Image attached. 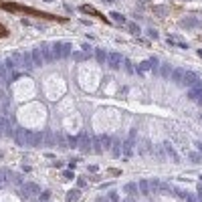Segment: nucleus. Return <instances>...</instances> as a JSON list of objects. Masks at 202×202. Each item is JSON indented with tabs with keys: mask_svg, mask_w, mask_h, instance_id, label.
Masks as SVG:
<instances>
[{
	"mask_svg": "<svg viewBox=\"0 0 202 202\" xmlns=\"http://www.w3.org/2000/svg\"><path fill=\"white\" fill-rule=\"evenodd\" d=\"M37 194H41L39 184H34V182H24L22 186H20V198H30V196H37Z\"/></svg>",
	"mask_w": 202,
	"mask_h": 202,
	"instance_id": "nucleus-1",
	"label": "nucleus"
},
{
	"mask_svg": "<svg viewBox=\"0 0 202 202\" xmlns=\"http://www.w3.org/2000/svg\"><path fill=\"white\" fill-rule=\"evenodd\" d=\"M53 55H55V59H67L71 55V45L69 43H55L53 45Z\"/></svg>",
	"mask_w": 202,
	"mask_h": 202,
	"instance_id": "nucleus-2",
	"label": "nucleus"
},
{
	"mask_svg": "<svg viewBox=\"0 0 202 202\" xmlns=\"http://www.w3.org/2000/svg\"><path fill=\"white\" fill-rule=\"evenodd\" d=\"M43 142H45V134H41V131H26V146L37 148V146H43Z\"/></svg>",
	"mask_w": 202,
	"mask_h": 202,
	"instance_id": "nucleus-3",
	"label": "nucleus"
},
{
	"mask_svg": "<svg viewBox=\"0 0 202 202\" xmlns=\"http://www.w3.org/2000/svg\"><path fill=\"white\" fill-rule=\"evenodd\" d=\"M77 148L81 150V154H89V152H93V140L89 138V134H81Z\"/></svg>",
	"mask_w": 202,
	"mask_h": 202,
	"instance_id": "nucleus-4",
	"label": "nucleus"
},
{
	"mask_svg": "<svg viewBox=\"0 0 202 202\" xmlns=\"http://www.w3.org/2000/svg\"><path fill=\"white\" fill-rule=\"evenodd\" d=\"M198 83H200V77H198L196 73H192V71H186V73H184L182 85H186V87H194V85H198Z\"/></svg>",
	"mask_w": 202,
	"mask_h": 202,
	"instance_id": "nucleus-5",
	"label": "nucleus"
},
{
	"mask_svg": "<svg viewBox=\"0 0 202 202\" xmlns=\"http://www.w3.org/2000/svg\"><path fill=\"white\" fill-rule=\"evenodd\" d=\"M41 53H43V57H45V63H51V61H55V55H53V47H49L47 43H43L41 45Z\"/></svg>",
	"mask_w": 202,
	"mask_h": 202,
	"instance_id": "nucleus-6",
	"label": "nucleus"
},
{
	"mask_svg": "<svg viewBox=\"0 0 202 202\" xmlns=\"http://www.w3.org/2000/svg\"><path fill=\"white\" fill-rule=\"evenodd\" d=\"M107 61H109V67H111V69H119L121 63H123V59H121L119 53H111L109 57H107Z\"/></svg>",
	"mask_w": 202,
	"mask_h": 202,
	"instance_id": "nucleus-7",
	"label": "nucleus"
},
{
	"mask_svg": "<svg viewBox=\"0 0 202 202\" xmlns=\"http://www.w3.org/2000/svg\"><path fill=\"white\" fill-rule=\"evenodd\" d=\"M162 146H164V150H166V154H168V158H172V162H176V164H178V162H180V156L176 154V150L172 148V144H170V142H164Z\"/></svg>",
	"mask_w": 202,
	"mask_h": 202,
	"instance_id": "nucleus-8",
	"label": "nucleus"
},
{
	"mask_svg": "<svg viewBox=\"0 0 202 202\" xmlns=\"http://www.w3.org/2000/svg\"><path fill=\"white\" fill-rule=\"evenodd\" d=\"M202 95V81L198 83V85H194L190 91H188V99H192V101H196L198 97Z\"/></svg>",
	"mask_w": 202,
	"mask_h": 202,
	"instance_id": "nucleus-9",
	"label": "nucleus"
},
{
	"mask_svg": "<svg viewBox=\"0 0 202 202\" xmlns=\"http://www.w3.org/2000/svg\"><path fill=\"white\" fill-rule=\"evenodd\" d=\"M33 63H34V67H41L45 63V57H43V53H41V49H33Z\"/></svg>",
	"mask_w": 202,
	"mask_h": 202,
	"instance_id": "nucleus-10",
	"label": "nucleus"
},
{
	"mask_svg": "<svg viewBox=\"0 0 202 202\" xmlns=\"http://www.w3.org/2000/svg\"><path fill=\"white\" fill-rule=\"evenodd\" d=\"M138 188H140V192L144 194V196H150V194H152V188H150V180H140V182H138Z\"/></svg>",
	"mask_w": 202,
	"mask_h": 202,
	"instance_id": "nucleus-11",
	"label": "nucleus"
},
{
	"mask_svg": "<svg viewBox=\"0 0 202 202\" xmlns=\"http://www.w3.org/2000/svg\"><path fill=\"white\" fill-rule=\"evenodd\" d=\"M184 69H172V81L178 83V85H182V79H184Z\"/></svg>",
	"mask_w": 202,
	"mask_h": 202,
	"instance_id": "nucleus-12",
	"label": "nucleus"
},
{
	"mask_svg": "<svg viewBox=\"0 0 202 202\" xmlns=\"http://www.w3.org/2000/svg\"><path fill=\"white\" fill-rule=\"evenodd\" d=\"M14 140L18 142V146H26V131L24 130H14Z\"/></svg>",
	"mask_w": 202,
	"mask_h": 202,
	"instance_id": "nucleus-13",
	"label": "nucleus"
},
{
	"mask_svg": "<svg viewBox=\"0 0 202 202\" xmlns=\"http://www.w3.org/2000/svg\"><path fill=\"white\" fill-rule=\"evenodd\" d=\"M180 26H186V29H194V26H198V18H194V16H188V18L180 20Z\"/></svg>",
	"mask_w": 202,
	"mask_h": 202,
	"instance_id": "nucleus-14",
	"label": "nucleus"
},
{
	"mask_svg": "<svg viewBox=\"0 0 202 202\" xmlns=\"http://www.w3.org/2000/svg\"><path fill=\"white\" fill-rule=\"evenodd\" d=\"M22 67L26 69V71H30V69L34 67V63H33V55H30V53H24V55H22Z\"/></svg>",
	"mask_w": 202,
	"mask_h": 202,
	"instance_id": "nucleus-15",
	"label": "nucleus"
},
{
	"mask_svg": "<svg viewBox=\"0 0 202 202\" xmlns=\"http://www.w3.org/2000/svg\"><path fill=\"white\" fill-rule=\"evenodd\" d=\"M123 154L125 156H131V152H134V140H131V138H127V140L123 142Z\"/></svg>",
	"mask_w": 202,
	"mask_h": 202,
	"instance_id": "nucleus-16",
	"label": "nucleus"
},
{
	"mask_svg": "<svg viewBox=\"0 0 202 202\" xmlns=\"http://www.w3.org/2000/svg\"><path fill=\"white\" fill-rule=\"evenodd\" d=\"M123 192H127V194H131V196H135V194H138V184H135V182L125 184V186H123Z\"/></svg>",
	"mask_w": 202,
	"mask_h": 202,
	"instance_id": "nucleus-17",
	"label": "nucleus"
},
{
	"mask_svg": "<svg viewBox=\"0 0 202 202\" xmlns=\"http://www.w3.org/2000/svg\"><path fill=\"white\" fill-rule=\"evenodd\" d=\"M79 196H81V192H79V190H69V192H67V202L79 200Z\"/></svg>",
	"mask_w": 202,
	"mask_h": 202,
	"instance_id": "nucleus-18",
	"label": "nucleus"
},
{
	"mask_svg": "<svg viewBox=\"0 0 202 202\" xmlns=\"http://www.w3.org/2000/svg\"><path fill=\"white\" fill-rule=\"evenodd\" d=\"M55 142H57V138H55L53 131H45V144H47V146H53Z\"/></svg>",
	"mask_w": 202,
	"mask_h": 202,
	"instance_id": "nucleus-19",
	"label": "nucleus"
},
{
	"mask_svg": "<svg viewBox=\"0 0 202 202\" xmlns=\"http://www.w3.org/2000/svg\"><path fill=\"white\" fill-rule=\"evenodd\" d=\"M111 154L115 156V158L121 156V142H113V146H111Z\"/></svg>",
	"mask_w": 202,
	"mask_h": 202,
	"instance_id": "nucleus-20",
	"label": "nucleus"
},
{
	"mask_svg": "<svg viewBox=\"0 0 202 202\" xmlns=\"http://www.w3.org/2000/svg\"><path fill=\"white\" fill-rule=\"evenodd\" d=\"M160 75H162L164 79H168L170 75H172V69H170V65H162V67H160Z\"/></svg>",
	"mask_w": 202,
	"mask_h": 202,
	"instance_id": "nucleus-21",
	"label": "nucleus"
},
{
	"mask_svg": "<svg viewBox=\"0 0 202 202\" xmlns=\"http://www.w3.org/2000/svg\"><path fill=\"white\" fill-rule=\"evenodd\" d=\"M93 152H95V154H101V152H103V146H101V138H95V140H93Z\"/></svg>",
	"mask_w": 202,
	"mask_h": 202,
	"instance_id": "nucleus-22",
	"label": "nucleus"
},
{
	"mask_svg": "<svg viewBox=\"0 0 202 202\" xmlns=\"http://www.w3.org/2000/svg\"><path fill=\"white\" fill-rule=\"evenodd\" d=\"M160 184H162V182H160L158 178L150 180V188H152V192H154V194H158V192H160Z\"/></svg>",
	"mask_w": 202,
	"mask_h": 202,
	"instance_id": "nucleus-23",
	"label": "nucleus"
},
{
	"mask_svg": "<svg viewBox=\"0 0 202 202\" xmlns=\"http://www.w3.org/2000/svg\"><path fill=\"white\" fill-rule=\"evenodd\" d=\"M95 57H97V61H99L101 65H103V63H105V59L109 57V55H105V51H101V49H97V51H95Z\"/></svg>",
	"mask_w": 202,
	"mask_h": 202,
	"instance_id": "nucleus-24",
	"label": "nucleus"
},
{
	"mask_svg": "<svg viewBox=\"0 0 202 202\" xmlns=\"http://www.w3.org/2000/svg\"><path fill=\"white\" fill-rule=\"evenodd\" d=\"M148 69H152V63H150V59H148V61H142V63H140L138 73H144V71H148Z\"/></svg>",
	"mask_w": 202,
	"mask_h": 202,
	"instance_id": "nucleus-25",
	"label": "nucleus"
},
{
	"mask_svg": "<svg viewBox=\"0 0 202 202\" xmlns=\"http://www.w3.org/2000/svg\"><path fill=\"white\" fill-rule=\"evenodd\" d=\"M57 142H59V148H69V142L65 140L63 134H57Z\"/></svg>",
	"mask_w": 202,
	"mask_h": 202,
	"instance_id": "nucleus-26",
	"label": "nucleus"
},
{
	"mask_svg": "<svg viewBox=\"0 0 202 202\" xmlns=\"http://www.w3.org/2000/svg\"><path fill=\"white\" fill-rule=\"evenodd\" d=\"M99 138H101V146H103V150H107V148H111V138H109V135H99Z\"/></svg>",
	"mask_w": 202,
	"mask_h": 202,
	"instance_id": "nucleus-27",
	"label": "nucleus"
},
{
	"mask_svg": "<svg viewBox=\"0 0 202 202\" xmlns=\"http://www.w3.org/2000/svg\"><path fill=\"white\" fill-rule=\"evenodd\" d=\"M188 158H190V162L198 164V162L202 160V156H200V154H196V152H190V154H188Z\"/></svg>",
	"mask_w": 202,
	"mask_h": 202,
	"instance_id": "nucleus-28",
	"label": "nucleus"
},
{
	"mask_svg": "<svg viewBox=\"0 0 202 202\" xmlns=\"http://www.w3.org/2000/svg\"><path fill=\"white\" fill-rule=\"evenodd\" d=\"M0 81L8 83V81H6V65H2V63H0Z\"/></svg>",
	"mask_w": 202,
	"mask_h": 202,
	"instance_id": "nucleus-29",
	"label": "nucleus"
},
{
	"mask_svg": "<svg viewBox=\"0 0 202 202\" xmlns=\"http://www.w3.org/2000/svg\"><path fill=\"white\" fill-rule=\"evenodd\" d=\"M109 16H111V18H113V20H115V22H121V24H123V22H125V18H123V16H121V14H119V12H111V14H109Z\"/></svg>",
	"mask_w": 202,
	"mask_h": 202,
	"instance_id": "nucleus-30",
	"label": "nucleus"
},
{
	"mask_svg": "<svg viewBox=\"0 0 202 202\" xmlns=\"http://www.w3.org/2000/svg\"><path fill=\"white\" fill-rule=\"evenodd\" d=\"M49 198H51V192H49V190H45V192L39 194V200L41 202H49Z\"/></svg>",
	"mask_w": 202,
	"mask_h": 202,
	"instance_id": "nucleus-31",
	"label": "nucleus"
},
{
	"mask_svg": "<svg viewBox=\"0 0 202 202\" xmlns=\"http://www.w3.org/2000/svg\"><path fill=\"white\" fill-rule=\"evenodd\" d=\"M87 57H89V53H75V55H73V59H75V61H85Z\"/></svg>",
	"mask_w": 202,
	"mask_h": 202,
	"instance_id": "nucleus-32",
	"label": "nucleus"
},
{
	"mask_svg": "<svg viewBox=\"0 0 202 202\" xmlns=\"http://www.w3.org/2000/svg\"><path fill=\"white\" fill-rule=\"evenodd\" d=\"M127 29H130V33H131V34H140V29H138V24L130 22V24H127Z\"/></svg>",
	"mask_w": 202,
	"mask_h": 202,
	"instance_id": "nucleus-33",
	"label": "nucleus"
},
{
	"mask_svg": "<svg viewBox=\"0 0 202 202\" xmlns=\"http://www.w3.org/2000/svg\"><path fill=\"white\" fill-rule=\"evenodd\" d=\"M107 198H109L111 202H119V194H117V192H109V194H107Z\"/></svg>",
	"mask_w": 202,
	"mask_h": 202,
	"instance_id": "nucleus-34",
	"label": "nucleus"
},
{
	"mask_svg": "<svg viewBox=\"0 0 202 202\" xmlns=\"http://www.w3.org/2000/svg\"><path fill=\"white\" fill-rule=\"evenodd\" d=\"M154 12H158V14H166L168 8H166V6H154Z\"/></svg>",
	"mask_w": 202,
	"mask_h": 202,
	"instance_id": "nucleus-35",
	"label": "nucleus"
},
{
	"mask_svg": "<svg viewBox=\"0 0 202 202\" xmlns=\"http://www.w3.org/2000/svg\"><path fill=\"white\" fill-rule=\"evenodd\" d=\"M79 146V138H69V148H77Z\"/></svg>",
	"mask_w": 202,
	"mask_h": 202,
	"instance_id": "nucleus-36",
	"label": "nucleus"
},
{
	"mask_svg": "<svg viewBox=\"0 0 202 202\" xmlns=\"http://www.w3.org/2000/svg\"><path fill=\"white\" fill-rule=\"evenodd\" d=\"M123 67L127 73H134V65H131V61H123Z\"/></svg>",
	"mask_w": 202,
	"mask_h": 202,
	"instance_id": "nucleus-37",
	"label": "nucleus"
},
{
	"mask_svg": "<svg viewBox=\"0 0 202 202\" xmlns=\"http://www.w3.org/2000/svg\"><path fill=\"white\" fill-rule=\"evenodd\" d=\"M12 182H14V184H18V186H22V178H20V176H18V174H12Z\"/></svg>",
	"mask_w": 202,
	"mask_h": 202,
	"instance_id": "nucleus-38",
	"label": "nucleus"
},
{
	"mask_svg": "<svg viewBox=\"0 0 202 202\" xmlns=\"http://www.w3.org/2000/svg\"><path fill=\"white\" fill-rule=\"evenodd\" d=\"M14 67H16V65H14V59H6V69H8V71H12Z\"/></svg>",
	"mask_w": 202,
	"mask_h": 202,
	"instance_id": "nucleus-39",
	"label": "nucleus"
},
{
	"mask_svg": "<svg viewBox=\"0 0 202 202\" xmlns=\"http://www.w3.org/2000/svg\"><path fill=\"white\" fill-rule=\"evenodd\" d=\"M150 63H152V71H158V59L152 57V59H150Z\"/></svg>",
	"mask_w": 202,
	"mask_h": 202,
	"instance_id": "nucleus-40",
	"label": "nucleus"
},
{
	"mask_svg": "<svg viewBox=\"0 0 202 202\" xmlns=\"http://www.w3.org/2000/svg\"><path fill=\"white\" fill-rule=\"evenodd\" d=\"M4 176H8V174H6L4 170H0V186H2V184H4L6 180H8V178H4Z\"/></svg>",
	"mask_w": 202,
	"mask_h": 202,
	"instance_id": "nucleus-41",
	"label": "nucleus"
},
{
	"mask_svg": "<svg viewBox=\"0 0 202 202\" xmlns=\"http://www.w3.org/2000/svg\"><path fill=\"white\" fill-rule=\"evenodd\" d=\"M63 176H65V178H67V180H73V178H75V176H73V172H71V170H65V172H63Z\"/></svg>",
	"mask_w": 202,
	"mask_h": 202,
	"instance_id": "nucleus-42",
	"label": "nucleus"
},
{
	"mask_svg": "<svg viewBox=\"0 0 202 202\" xmlns=\"http://www.w3.org/2000/svg\"><path fill=\"white\" fill-rule=\"evenodd\" d=\"M148 37H150V39H158V33H156L154 29H150L148 30Z\"/></svg>",
	"mask_w": 202,
	"mask_h": 202,
	"instance_id": "nucleus-43",
	"label": "nucleus"
},
{
	"mask_svg": "<svg viewBox=\"0 0 202 202\" xmlns=\"http://www.w3.org/2000/svg\"><path fill=\"white\" fill-rule=\"evenodd\" d=\"M186 202H196V198H194L192 194H188V192H186Z\"/></svg>",
	"mask_w": 202,
	"mask_h": 202,
	"instance_id": "nucleus-44",
	"label": "nucleus"
},
{
	"mask_svg": "<svg viewBox=\"0 0 202 202\" xmlns=\"http://www.w3.org/2000/svg\"><path fill=\"white\" fill-rule=\"evenodd\" d=\"M196 148H198V152L202 154V142H196Z\"/></svg>",
	"mask_w": 202,
	"mask_h": 202,
	"instance_id": "nucleus-45",
	"label": "nucleus"
},
{
	"mask_svg": "<svg viewBox=\"0 0 202 202\" xmlns=\"http://www.w3.org/2000/svg\"><path fill=\"white\" fill-rule=\"evenodd\" d=\"M198 196L202 198V184H200V186H198Z\"/></svg>",
	"mask_w": 202,
	"mask_h": 202,
	"instance_id": "nucleus-46",
	"label": "nucleus"
},
{
	"mask_svg": "<svg viewBox=\"0 0 202 202\" xmlns=\"http://www.w3.org/2000/svg\"><path fill=\"white\" fill-rule=\"evenodd\" d=\"M196 101H198V103H200V105H202V95H200V97H198V99H196Z\"/></svg>",
	"mask_w": 202,
	"mask_h": 202,
	"instance_id": "nucleus-47",
	"label": "nucleus"
},
{
	"mask_svg": "<svg viewBox=\"0 0 202 202\" xmlns=\"http://www.w3.org/2000/svg\"><path fill=\"white\" fill-rule=\"evenodd\" d=\"M198 55H200V57H202V49H200V51H198Z\"/></svg>",
	"mask_w": 202,
	"mask_h": 202,
	"instance_id": "nucleus-48",
	"label": "nucleus"
},
{
	"mask_svg": "<svg viewBox=\"0 0 202 202\" xmlns=\"http://www.w3.org/2000/svg\"><path fill=\"white\" fill-rule=\"evenodd\" d=\"M45 2H53V0H45Z\"/></svg>",
	"mask_w": 202,
	"mask_h": 202,
	"instance_id": "nucleus-49",
	"label": "nucleus"
}]
</instances>
